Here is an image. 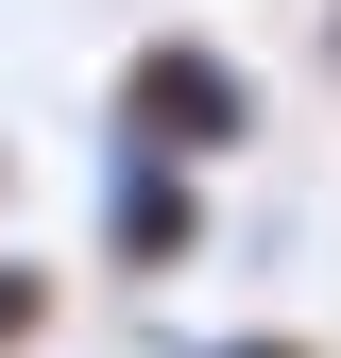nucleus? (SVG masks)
<instances>
[{
    "instance_id": "obj_4",
    "label": "nucleus",
    "mask_w": 341,
    "mask_h": 358,
    "mask_svg": "<svg viewBox=\"0 0 341 358\" xmlns=\"http://www.w3.org/2000/svg\"><path fill=\"white\" fill-rule=\"evenodd\" d=\"M154 358H324V341H290V324H170Z\"/></svg>"
},
{
    "instance_id": "obj_5",
    "label": "nucleus",
    "mask_w": 341,
    "mask_h": 358,
    "mask_svg": "<svg viewBox=\"0 0 341 358\" xmlns=\"http://www.w3.org/2000/svg\"><path fill=\"white\" fill-rule=\"evenodd\" d=\"M324 52H341V0H324Z\"/></svg>"
},
{
    "instance_id": "obj_2",
    "label": "nucleus",
    "mask_w": 341,
    "mask_h": 358,
    "mask_svg": "<svg viewBox=\"0 0 341 358\" xmlns=\"http://www.w3.org/2000/svg\"><path fill=\"white\" fill-rule=\"evenodd\" d=\"M103 273H119V290H170V273H205V171L103 154Z\"/></svg>"
},
{
    "instance_id": "obj_1",
    "label": "nucleus",
    "mask_w": 341,
    "mask_h": 358,
    "mask_svg": "<svg viewBox=\"0 0 341 358\" xmlns=\"http://www.w3.org/2000/svg\"><path fill=\"white\" fill-rule=\"evenodd\" d=\"M256 120H273V85H256V52H239V34L154 17L137 52L103 69V154H154V171H239V154H256Z\"/></svg>"
},
{
    "instance_id": "obj_6",
    "label": "nucleus",
    "mask_w": 341,
    "mask_h": 358,
    "mask_svg": "<svg viewBox=\"0 0 341 358\" xmlns=\"http://www.w3.org/2000/svg\"><path fill=\"white\" fill-rule=\"evenodd\" d=\"M0 188H17V171H0Z\"/></svg>"
},
{
    "instance_id": "obj_3",
    "label": "nucleus",
    "mask_w": 341,
    "mask_h": 358,
    "mask_svg": "<svg viewBox=\"0 0 341 358\" xmlns=\"http://www.w3.org/2000/svg\"><path fill=\"white\" fill-rule=\"evenodd\" d=\"M52 290H68V273H34V256H0V358H34V341H52Z\"/></svg>"
}]
</instances>
